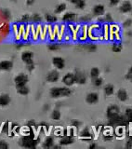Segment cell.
I'll use <instances>...</instances> for the list:
<instances>
[{
  "label": "cell",
  "mask_w": 132,
  "mask_h": 149,
  "mask_svg": "<svg viewBox=\"0 0 132 149\" xmlns=\"http://www.w3.org/2000/svg\"><path fill=\"white\" fill-rule=\"evenodd\" d=\"M99 74H100V70H99L97 67H93L91 70H90V77L92 78H96L99 77Z\"/></svg>",
  "instance_id": "21"
},
{
  "label": "cell",
  "mask_w": 132,
  "mask_h": 149,
  "mask_svg": "<svg viewBox=\"0 0 132 149\" xmlns=\"http://www.w3.org/2000/svg\"><path fill=\"white\" fill-rule=\"evenodd\" d=\"M37 143H38V141L35 140L33 135H27V136L22 137L21 140V146L25 148H35Z\"/></svg>",
  "instance_id": "2"
},
{
  "label": "cell",
  "mask_w": 132,
  "mask_h": 149,
  "mask_svg": "<svg viewBox=\"0 0 132 149\" xmlns=\"http://www.w3.org/2000/svg\"><path fill=\"white\" fill-rule=\"evenodd\" d=\"M84 1H86V0H84Z\"/></svg>",
  "instance_id": "48"
},
{
  "label": "cell",
  "mask_w": 132,
  "mask_h": 149,
  "mask_svg": "<svg viewBox=\"0 0 132 149\" xmlns=\"http://www.w3.org/2000/svg\"><path fill=\"white\" fill-rule=\"evenodd\" d=\"M73 142H74V139H73V137L71 136V135H67V136L63 137L62 140H60V143L62 144V146H67V144H71V143H73Z\"/></svg>",
  "instance_id": "17"
},
{
  "label": "cell",
  "mask_w": 132,
  "mask_h": 149,
  "mask_svg": "<svg viewBox=\"0 0 132 149\" xmlns=\"http://www.w3.org/2000/svg\"><path fill=\"white\" fill-rule=\"evenodd\" d=\"M8 146L4 141H0V149H8Z\"/></svg>",
  "instance_id": "36"
},
{
  "label": "cell",
  "mask_w": 132,
  "mask_h": 149,
  "mask_svg": "<svg viewBox=\"0 0 132 149\" xmlns=\"http://www.w3.org/2000/svg\"><path fill=\"white\" fill-rule=\"evenodd\" d=\"M66 9V5L65 4H60L59 6L56 8V9H55V13H57V14H59V13H62L63 11H64Z\"/></svg>",
  "instance_id": "24"
},
{
  "label": "cell",
  "mask_w": 132,
  "mask_h": 149,
  "mask_svg": "<svg viewBox=\"0 0 132 149\" xmlns=\"http://www.w3.org/2000/svg\"><path fill=\"white\" fill-rule=\"evenodd\" d=\"M115 134L117 136H123L125 134V129L123 126H118L117 129L115 130Z\"/></svg>",
  "instance_id": "23"
},
{
  "label": "cell",
  "mask_w": 132,
  "mask_h": 149,
  "mask_svg": "<svg viewBox=\"0 0 132 149\" xmlns=\"http://www.w3.org/2000/svg\"><path fill=\"white\" fill-rule=\"evenodd\" d=\"M80 123L79 122H73V125H74V126H78Z\"/></svg>",
  "instance_id": "44"
},
{
  "label": "cell",
  "mask_w": 132,
  "mask_h": 149,
  "mask_svg": "<svg viewBox=\"0 0 132 149\" xmlns=\"http://www.w3.org/2000/svg\"><path fill=\"white\" fill-rule=\"evenodd\" d=\"M17 88V92L20 93L22 95H27L29 93V88L26 87V85L23 86H16Z\"/></svg>",
  "instance_id": "18"
},
{
  "label": "cell",
  "mask_w": 132,
  "mask_h": 149,
  "mask_svg": "<svg viewBox=\"0 0 132 149\" xmlns=\"http://www.w3.org/2000/svg\"><path fill=\"white\" fill-rule=\"evenodd\" d=\"M115 90H114V86L113 85H107L105 88H104V92L106 95H112L113 93H114Z\"/></svg>",
  "instance_id": "20"
},
{
  "label": "cell",
  "mask_w": 132,
  "mask_h": 149,
  "mask_svg": "<svg viewBox=\"0 0 132 149\" xmlns=\"http://www.w3.org/2000/svg\"><path fill=\"white\" fill-rule=\"evenodd\" d=\"M85 48H86L89 51H93V50H95L96 49V46L95 45H93V44H88L85 46Z\"/></svg>",
  "instance_id": "32"
},
{
  "label": "cell",
  "mask_w": 132,
  "mask_h": 149,
  "mask_svg": "<svg viewBox=\"0 0 132 149\" xmlns=\"http://www.w3.org/2000/svg\"><path fill=\"white\" fill-rule=\"evenodd\" d=\"M75 6H76V8H85V5H86V3H85L84 0H77L76 3L74 4Z\"/></svg>",
  "instance_id": "29"
},
{
  "label": "cell",
  "mask_w": 132,
  "mask_h": 149,
  "mask_svg": "<svg viewBox=\"0 0 132 149\" xmlns=\"http://www.w3.org/2000/svg\"><path fill=\"white\" fill-rule=\"evenodd\" d=\"M30 20V16L28 15V14H25V15H23L22 18V22H28Z\"/></svg>",
  "instance_id": "37"
},
{
  "label": "cell",
  "mask_w": 132,
  "mask_h": 149,
  "mask_svg": "<svg viewBox=\"0 0 132 149\" xmlns=\"http://www.w3.org/2000/svg\"><path fill=\"white\" fill-rule=\"evenodd\" d=\"M63 82L65 84L66 86H72L73 84L75 82V79H74V74H71V73H68L66 74L65 76L63 77Z\"/></svg>",
  "instance_id": "5"
},
{
  "label": "cell",
  "mask_w": 132,
  "mask_h": 149,
  "mask_svg": "<svg viewBox=\"0 0 132 149\" xmlns=\"http://www.w3.org/2000/svg\"><path fill=\"white\" fill-rule=\"evenodd\" d=\"M52 63L54 64V66L58 69H63L64 65H65V62L63 58L60 57H54L52 59Z\"/></svg>",
  "instance_id": "6"
},
{
  "label": "cell",
  "mask_w": 132,
  "mask_h": 149,
  "mask_svg": "<svg viewBox=\"0 0 132 149\" xmlns=\"http://www.w3.org/2000/svg\"><path fill=\"white\" fill-rule=\"evenodd\" d=\"M72 91L68 88H52L50 91V95L52 98H58L60 96H69Z\"/></svg>",
  "instance_id": "1"
},
{
  "label": "cell",
  "mask_w": 132,
  "mask_h": 149,
  "mask_svg": "<svg viewBox=\"0 0 132 149\" xmlns=\"http://www.w3.org/2000/svg\"><path fill=\"white\" fill-rule=\"evenodd\" d=\"M33 53L31 51H24L22 54V60L26 64H29L33 63Z\"/></svg>",
  "instance_id": "8"
},
{
  "label": "cell",
  "mask_w": 132,
  "mask_h": 149,
  "mask_svg": "<svg viewBox=\"0 0 132 149\" xmlns=\"http://www.w3.org/2000/svg\"><path fill=\"white\" fill-rule=\"evenodd\" d=\"M119 112H120L119 107H117L115 105H112L107 109V116L109 118H115V116L119 115Z\"/></svg>",
  "instance_id": "4"
},
{
  "label": "cell",
  "mask_w": 132,
  "mask_h": 149,
  "mask_svg": "<svg viewBox=\"0 0 132 149\" xmlns=\"http://www.w3.org/2000/svg\"><path fill=\"white\" fill-rule=\"evenodd\" d=\"M86 101L87 102L90 104H96V102L99 101V96L97 93H89V94L87 95V98H86Z\"/></svg>",
  "instance_id": "9"
},
{
  "label": "cell",
  "mask_w": 132,
  "mask_h": 149,
  "mask_svg": "<svg viewBox=\"0 0 132 149\" xmlns=\"http://www.w3.org/2000/svg\"><path fill=\"white\" fill-rule=\"evenodd\" d=\"M13 66V63L10 61H3V62L0 63V69L5 70V71H9L11 70Z\"/></svg>",
  "instance_id": "11"
},
{
  "label": "cell",
  "mask_w": 132,
  "mask_h": 149,
  "mask_svg": "<svg viewBox=\"0 0 132 149\" xmlns=\"http://www.w3.org/2000/svg\"><path fill=\"white\" fill-rule=\"evenodd\" d=\"M14 82H15L16 86L26 85V83L28 82V77L25 74H19L18 76L14 78Z\"/></svg>",
  "instance_id": "3"
},
{
  "label": "cell",
  "mask_w": 132,
  "mask_h": 149,
  "mask_svg": "<svg viewBox=\"0 0 132 149\" xmlns=\"http://www.w3.org/2000/svg\"><path fill=\"white\" fill-rule=\"evenodd\" d=\"M74 79H75V82H77L79 84H84L86 82V76L82 73V72H79L77 71L76 73L74 74Z\"/></svg>",
  "instance_id": "10"
},
{
  "label": "cell",
  "mask_w": 132,
  "mask_h": 149,
  "mask_svg": "<svg viewBox=\"0 0 132 149\" xmlns=\"http://www.w3.org/2000/svg\"><path fill=\"white\" fill-rule=\"evenodd\" d=\"M46 20L49 23H54V22H57V17H55L54 15H50V14H47Z\"/></svg>",
  "instance_id": "22"
},
{
  "label": "cell",
  "mask_w": 132,
  "mask_h": 149,
  "mask_svg": "<svg viewBox=\"0 0 132 149\" xmlns=\"http://www.w3.org/2000/svg\"><path fill=\"white\" fill-rule=\"evenodd\" d=\"M53 142H54V140H53L52 137H48L45 140V143L43 144L44 148H50V147H52L53 146Z\"/></svg>",
  "instance_id": "19"
},
{
  "label": "cell",
  "mask_w": 132,
  "mask_h": 149,
  "mask_svg": "<svg viewBox=\"0 0 132 149\" xmlns=\"http://www.w3.org/2000/svg\"><path fill=\"white\" fill-rule=\"evenodd\" d=\"M112 49H113V51H114V52H120L121 49H122V47H121L120 44H114Z\"/></svg>",
  "instance_id": "30"
},
{
  "label": "cell",
  "mask_w": 132,
  "mask_h": 149,
  "mask_svg": "<svg viewBox=\"0 0 132 149\" xmlns=\"http://www.w3.org/2000/svg\"><path fill=\"white\" fill-rule=\"evenodd\" d=\"M2 15H3L4 19L8 20V19L10 18V12H9L8 9H4V10H2Z\"/></svg>",
  "instance_id": "31"
},
{
  "label": "cell",
  "mask_w": 132,
  "mask_h": 149,
  "mask_svg": "<svg viewBox=\"0 0 132 149\" xmlns=\"http://www.w3.org/2000/svg\"><path fill=\"white\" fill-rule=\"evenodd\" d=\"M60 49V46L58 44H50L49 45V49L50 50H57Z\"/></svg>",
  "instance_id": "33"
},
{
  "label": "cell",
  "mask_w": 132,
  "mask_h": 149,
  "mask_svg": "<svg viewBox=\"0 0 132 149\" xmlns=\"http://www.w3.org/2000/svg\"><path fill=\"white\" fill-rule=\"evenodd\" d=\"M93 84H94V86H96V87L101 86L102 84V79L100 78L99 77H96V78H93Z\"/></svg>",
  "instance_id": "28"
},
{
  "label": "cell",
  "mask_w": 132,
  "mask_h": 149,
  "mask_svg": "<svg viewBox=\"0 0 132 149\" xmlns=\"http://www.w3.org/2000/svg\"><path fill=\"white\" fill-rule=\"evenodd\" d=\"M131 9H132V5L129 1H125L120 7V11L123 13H128L131 11Z\"/></svg>",
  "instance_id": "12"
},
{
  "label": "cell",
  "mask_w": 132,
  "mask_h": 149,
  "mask_svg": "<svg viewBox=\"0 0 132 149\" xmlns=\"http://www.w3.org/2000/svg\"><path fill=\"white\" fill-rule=\"evenodd\" d=\"M75 14L73 13V12H67L66 14H64L63 17V21L65 22H72L75 20Z\"/></svg>",
  "instance_id": "13"
},
{
  "label": "cell",
  "mask_w": 132,
  "mask_h": 149,
  "mask_svg": "<svg viewBox=\"0 0 132 149\" xmlns=\"http://www.w3.org/2000/svg\"><path fill=\"white\" fill-rule=\"evenodd\" d=\"M131 81H132V78H131Z\"/></svg>",
  "instance_id": "47"
},
{
  "label": "cell",
  "mask_w": 132,
  "mask_h": 149,
  "mask_svg": "<svg viewBox=\"0 0 132 149\" xmlns=\"http://www.w3.org/2000/svg\"><path fill=\"white\" fill-rule=\"evenodd\" d=\"M35 2V0H27V5H32Z\"/></svg>",
  "instance_id": "43"
},
{
  "label": "cell",
  "mask_w": 132,
  "mask_h": 149,
  "mask_svg": "<svg viewBox=\"0 0 132 149\" xmlns=\"http://www.w3.org/2000/svg\"><path fill=\"white\" fill-rule=\"evenodd\" d=\"M51 118L54 120H60V112L59 110H54L51 114Z\"/></svg>",
  "instance_id": "25"
},
{
  "label": "cell",
  "mask_w": 132,
  "mask_h": 149,
  "mask_svg": "<svg viewBox=\"0 0 132 149\" xmlns=\"http://www.w3.org/2000/svg\"><path fill=\"white\" fill-rule=\"evenodd\" d=\"M126 78H129V79H131L132 78V66L130 67L129 73L126 74Z\"/></svg>",
  "instance_id": "39"
},
{
  "label": "cell",
  "mask_w": 132,
  "mask_h": 149,
  "mask_svg": "<svg viewBox=\"0 0 132 149\" xmlns=\"http://www.w3.org/2000/svg\"><path fill=\"white\" fill-rule=\"evenodd\" d=\"M34 68H35V64H34V63L27 64V69L29 70V71H32V70L34 69Z\"/></svg>",
  "instance_id": "38"
},
{
  "label": "cell",
  "mask_w": 132,
  "mask_h": 149,
  "mask_svg": "<svg viewBox=\"0 0 132 149\" xmlns=\"http://www.w3.org/2000/svg\"><path fill=\"white\" fill-rule=\"evenodd\" d=\"M8 125H9L8 122H6V123L4 124L3 128H2V132H5V133H8V129H9Z\"/></svg>",
  "instance_id": "34"
},
{
  "label": "cell",
  "mask_w": 132,
  "mask_h": 149,
  "mask_svg": "<svg viewBox=\"0 0 132 149\" xmlns=\"http://www.w3.org/2000/svg\"><path fill=\"white\" fill-rule=\"evenodd\" d=\"M41 20H42V18L38 15V14H35L34 17H33V21L35 22H41Z\"/></svg>",
  "instance_id": "35"
},
{
  "label": "cell",
  "mask_w": 132,
  "mask_h": 149,
  "mask_svg": "<svg viewBox=\"0 0 132 149\" xmlns=\"http://www.w3.org/2000/svg\"><path fill=\"white\" fill-rule=\"evenodd\" d=\"M117 98L120 100V101H122V102H125V101H126L128 100V93H126V91H125V90H119L118 91V92H117Z\"/></svg>",
  "instance_id": "16"
},
{
  "label": "cell",
  "mask_w": 132,
  "mask_h": 149,
  "mask_svg": "<svg viewBox=\"0 0 132 149\" xmlns=\"http://www.w3.org/2000/svg\"><path fill=\"white\" fill-rule=\"evenodd\" d=\"M104 10H105L104 7H103L102 5H96L93 8V13H94V15H96V16H101L104 13Z\"/></svg>",
  "instance_id": "14"
},
{
  "label": "cell",
  "mask_w": 132,
  "mask_h": 149,
  "mask_svg": "<svg viewBox=\"0 0 132 149\" xmlns=\"http://www.w3.org/2000/svg\"><path fill=\"white\" fill-rule=\"evenodd\" d=\"M126 119H128V121H129V122H131L132 121V108H129L126 110Z\"/></svg>",
  "instance_id": "26"
},
{
  "label": "cell",
  "mask_w": 132,
  "mask_h": 149,
  "mask_svg": "<svg viewBox=\"0 0 132 149\" xmlns=\"http://www.w3.org/2000/svg\"><path fill=\"white\" fill-rule=\"evenodd\" d=\"M120 1L121 0H110V4L112 5V6H115V5H117Z\"/></svg>",
  "instance_id": "40"
},
{
  "label": "cell",
  "mask_w": 132,
  "mask_h": 149,
  "mask_svg": "<svg viewBox=\"0 0 132 149\" xmlns=\"http://www.w3.org/2000/svg\"><path fill=\"white\" fill-rule=\"evenodd\" d=\"M130 24H131V20L126 21V22H125V25H126V26H129V25H130Z\"/></svg>",
  "instance_id": "41"
},
{
  "label": "cell",
  "mask_w": 132,
  "mask_h": 149,
  "mask_svg": "<svg viewBox=\"0 0 132 149\" xmlns=\"http://www.w3.org/2000/svg\"><path fill=\"white\" fill-rule=\"evenodd\" d=\"M106 20H108V21H110V22H112V21H113V19L111 18V16H110V14H107V15H106Z\"/></svg>",
  "instance_id": "42"
},
{
  "label": "cell",
  "mask_w": 132,
  "mask_h": 149,
  "mask_svg": "<svg viewBox=\"0 0 132 149\" xmlns=\"http://www.w3.org/2000/svg\"><path fill=\"white\" fill-rule=\"evenodd\" d=\"M70 1L72 2V3H74V4H75V3H76V1H77V0H70Z\"/></svg>",
  "instance_id": "45"
},
{
  "label": "cell",
  "mask_w": 132,
  "mask_h": 149,
  "mask_svg": "<svg viewBox=\"0 0 132 149\" xmlns=\"http://www.w3.org/2000/svg\"><path fill=\"white\" fill-rule=\"evenodd\" d=\"M95 146H96L95 144H91V146H89V148H94V147H95Z\"/></svg>",
  "instance_id": "46"
},
{
  "label": "cell",
  "mask_w": 132,
  "mask_h": 149,
  "mask_svg": "<svg viewBox=\"0 0 132 149\" xmlns=\"http://www.w3.org/2000/svg\"><path fill=\"white\" fill-rule=\"evenodd\" d=\"M81 138H83V139H90L91 138V135L87 129L84 130L81 132Z\"/></svg>",
  "instance_id": "27"
},
{
  "label": "cell",
  "mask_w": 132,
  "mask_h": 149,
  "mask_svg": "<svg viewBox=\"0 0 132 149\" xmlns=\"http://www.w3.org/2000/svg\"><path fill=\"white\" fill-rule=\"evenodd\" d=\"M59 77L60 74L58 73V71H56V70H53V71H51L48 74V76H47V80L49 82H56L58 81L59 79Z\"/></svg>",
  "instance_id": "7"
},
{
  "label": "cell",
  "mask_w": 132,
  "mask_h": 149,
  "mask_svg": "<svg viewBox=\"0 0 132 149\" xmlns=\"http://www.w3.org/2000/svg\"><path fill=\"white\" fill-rule=\"evenodd\" d=\"M10 102V97L8 94H2L0 96V105L1 106H6Z\"/></svg>",
  "instance_id": "15"
}]
</instances>
